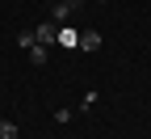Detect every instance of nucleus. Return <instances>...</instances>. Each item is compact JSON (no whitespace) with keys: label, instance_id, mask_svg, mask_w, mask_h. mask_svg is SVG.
<instances>
[{"label":"nucleus","instance_id":"nucleus-1","mask_svg":"<svg viewBox=\"0 0 151 139\" xmlns=\"http://www.w3.org/2000/svg\"><path fill=\"white\" fill-rule=\"evenodd\" d=\"M80 4H84V0H55V9H50V21H67V17L71 13H80Z\"/></svg>","mask_w":151,"mask_h":139},{"label":"nucleus","instance_id":"nucleus-2","mask_svg":"<svg viewBox=\"0 0 151 139\" xmlns=\"http://www.w3.org/2000/svg\"><path fill=\"white\" fill-rule=\"evenodd\" d=\"M34 38H38V47H50V42H59V21H42L34 30Z\"/></svg>","mask_w":151,"mask_h":139},{"label":"nucleus","instance_id":"nucleus-3","mask_svg":"<svg viewBox=\"0 0 151 139\" xmlns=\"http://www.w3.org/2000/svg\"><path fill=\"white\" fill-rule=\"evenodd\" d=\"M59 47H63V51H76V47H80V34H76V25H59Z\"/></svg>","mask_w":151,"mask_h":139},{"label":"nucleus","instance_id":"nucleus-4","mask_svg":"<svg viewBox=\"0 0 151 139\" xmlns=\"http://www.w3.org/2000/svg\"><path fill=\"white\" fill-rule=\"evenodd\" d=\"M80 51H101V34L97 30H84L80 34Z\"/></svg>","mask_w":151,"mask_h":139},{"label":"nucleus","instance_id":"nucleus-5","mask_svg":"<svg viewBox=\"0 0 151 139\" xmlns=\"http://www.w3.org/2000/svg\"><path fill=\"white\" fill-rule=\"evenodd\" d=\"M25 55H29V63H34V68H42V63H46V47H38V42H34Z\"/></svg>","mask_w":151,"mask_h":139},{"label":"nucleus","instance_id":"nucleus-6","mask_svg":"<svg viewBox=\"0 0 151 139\" xmlns=\"http://www.w3.org/2000/svg\"><path fill=\"white\" fill-rule=\"evenodd\" d=\"M38 42V38H34V30H21V34H17V47H21V51H29Z\"/></svg>","mask_w":151,"mask_h":139},{"label":"nucleus","instance_id":"nucleus-7","mask_svg":"<svg viewBox=\"0 0 151 139\" xmlns=\"http://www.w3.org/2000/svg\"><path fill=\"white\" fill-rule=\"evenodd\" d=\"M0 139H17V122H0Z\"/></svg>","mask_w":151,"mask_h":139},{"label":"nucleus","instance_id":"nucleus-8","mask_svg":"<svg viewBox=\"0 0 151 139\" xmlns=\"http://www.w3.org/2000/svg\"><path fill=\"white\" fill-rule=\"evenodd\" d=\"M92 106H97V89H88V93H84V101H80V110H92Z\"/></svg>","mask_w":151,"mask_h":139}]
</instances>
